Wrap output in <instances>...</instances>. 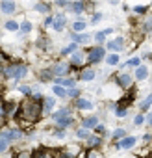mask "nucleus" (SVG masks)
Returning a JSON list of instances; mask_svg holds the SVG:
<instances>
[{
  "label": "nucleus",
  "mask_w": 152,
  "mask_h": 158,
  "mask_svg": "<svg viewBox=\"0 0 152 158\" xmlns=\"http://www.w3.org/2000/svg\"><path fill=\"white\" fill-rule=\"evenodd\" d=\"M17 158H32V154H30V153H20Z\"/></svg>",
  "instance_id": "ea45409f"
},
{
  "label": "nucleus",
  "mask_w": 152,
  "mask_h": 158,
  "mask_svg": "<svg viewBox=\"0 0 152 158\" xmlns=\"http://www.w3.org/2000/svg\"><path fill=\"white\" fill-rule=\"evenodd\" d=\"M78 106H80V108H84V110H89V108L93 106V104H91L89 101H85V99H78Z\"/></svg>",
  "instance_id": "6ab92c4d"
},
{
  "label": "nucleus",
  "mask_w": 152,
  "mask_h": 158,
  "mask_svg": "<svg viewBox=\"0 0 152 158\" xmlns=\"http://www.w3.org/2000/svg\"><path fill=\"white\" fill-rule=\"evenodd\" d=\"M117 84L121 88H130V86H132V76H130V75H119L117 76Z\"/></svg>",
  "instance_id": "0eeeda50"
},
{
  "label": "nucleus",
  "mask_w": 152,
  "mask_h": 158,
  "mask_svg": "<svg viewBox=\"0 0 152 158\" xmlns=\"http://www.w3.org/2000/svg\"><path fill=\"white\" fill-rule=\"evenodd\" d=\"M135 143V138L132 136V138H123V141L117 143V149H126V147H132Z\"/></svg>",
  "instance_id": "1a4fd4ad"
},
{
  "label": "nucleus",
  "mask_w": 152,
  "mask_h": 158,
  "mask_svg": "<svg viewBox=\"0 0 152 158\" xmlns=\"http://www.w3.org/2000/svg\"><path fill=\"white\" fill-rule=\"evenodd\" d=\"M141 123H143V115H137V117H135V125H141Z\"/></svg>",
  "instance_id": "37998d69"
},
{
  "label": "nucleus",
  "mask_w": 152,
  "mask_h": 158,
  "mask_svg": "<svg viewBox=\"0 0 152 158\" xmlns=\"http://www.w3.org/2000/svg\"><path fill=\"white\" fill-rule=\"evenodd\" d=\"M150 106V97H147V101H143V104H141V108H143V110H147Z\"/></svg>",
  "instance_id": "c9c22d12"
},
{
  "label": "nucleus",
  "mask_w": 152,
  "mask_h": 158,
  "mask_svg": "<svg viewBox=\"0 0 152 158\" xmlns=\"http://www.w3.org/2000/svg\"><path fill=\"white\" fill-rule=\"evenodd\" d=\"M102 56H104V48H100V47L91 48L89 54H87V61H89V63H99V61L102 60Z\"/></svg>",
  "instance_id": "7ed1b4c3"
},
{
  "label": "nucleus",
  "mask_w": 152,
  "mask_h": 158,
  "mask_svg": "<svg viewBox=\"0 0 152 158\" xmlns=\"http://www.w3.org/2000/svg\"><path fill=\"white\" fill-rule=\"evenodd\" d=\"M65 20H67V19H65V15H58L56 19L52 20V23H54V28H56V30H63V26H65Z\"/></svg>",
  "instance_id": "f8f14e48"
},
{
  "label": "nucleus",
  "mask_w": 152,
  "mask_h": 158,
  "mask_svg": "<svg viewBox=\"0 0 152 158\" xmlns=\"http://www.w3.org/2000/svg\"><path fill=\"white\" fill-rule=\"evenodd\" d=\"M0 9H2L4 13H11V11H15V2H0Z\"/></svg>",
  "instance_id": "9b49d317"
},
{
  "label": "nucleus",
  "mask_w": 152,
  "mask_h": 158,
  "mask_svg": "<svg viewBox=\"0 0 152 158\" xmlns=\"http://www.w3.org/2000/svg\"><path fill=\"white\" fill-rule=\"evenodd\" d=\"M143 30H145V32H148V30H150V23H147V24L143 26Z\"/></svg>",
  "instance_id": "a18cd8bd"
},
{
  "label": "nucleus",
  "mask_w": 152,
  "mask_h": 158,
  "mask_svg": "<svg viewBox=\"0 0 152 158\" xmlns=\"http://www.w3.org/2000/svg\"><path fill=\"white\" fill-rule=\"evenodd\" d=\"M43 99L39 97V95H35L34 99H26L24 102H23V106H20V117H23L24 121H28V123H34V121H37L39 119V115H41V102Z\"/></svg>",
  "instance_id": "f257e3e1"
},
{
  "label": "nucleus",
  "mask_w": 152,
  "mask_h": 158,
  "mask_svg": "<svg viewBox=\"0 0 152 158\" xmlns=\"http://www.w3.org/2000/svg\"><path fill=\"white\" fill-rule=\"evenodd\" d=\"M8 149V141H4V140H0V153H4Z\"/></svg>",
  "instance_id": "f704fd0d"
},
{
  "label": "nucleus",
  "mask_w": 152,
  "mask_h": 158,
  "mask_svg": "<svg viewBox=\"0 0 152 158\" xmlns=\"http://www.w3.org/2000/svg\"><path fill=\"white\" fill-rule=\"evenodd\" d=\"M32 158H56V153L48 149H37L35 153H32Z\"/></svg>",
  "instance_id": "20e7f679"
},
{
  "label": "nucleus",
  "mask_w": 152,
  "mask_h": 158,
  "mask_svg": "<svg viewBox=\"0 0 152 158\" xmlns=\"http://www.w3.org/2000/svg\"><path fill=\"white\" fill-rule=\"evenodd\" d=\"M96 123H99L96 117H85L82 125H84V129H93V126H96Z\"/></svg>",
  "instance_id": "4468645a"
},
{
  "label": "nucleus",
  "mask_w": 152,
  "mask_h": 158,
  "mask_svg": "<svg viewBox=\"0 0 152 158\" xmlns=\"http://www.w3.org/2000/svg\"><path fill=\"white\" fill-rule=\"evenodd\" d=\"M95 129H96V132H99V134H104V126H102V125H96Z\"/></svg>",
  "instance_id": "58836bf2"
},
{
  "label": "nucleus",
  "mask_w": 152,
  "mask_h": 158,
  "mask_svg": "<svg viewBox=\"0 0 152 158\" xmlns=\"http://www.w3.org/2000/svg\"><path fill=\"white\" fill-rule=\"evenodd\" d=\"M54 93H56L58 97H65V95H67V93H65V89L59 88V86H54Z\"/></svg>",
  "instance_id": "cd10ccee"
},
{
  "label": "nucleus",
  "mask_w": 152,
  "mask_h": 158,
  "mask_svg": "<svg viewBox=\"0 0 152 158\" xmlns=\"http://www.w3.org/2000/svg\"><path fill=\"white\" fill-rule=\"evenodd\" d=\"M65 117H71V110L69 108H61V110H58L56 113H54V119H56V121L65 119Z\"/></svg>",
  "instance_id": "9d476101"
},
{
  "label": "nucleus",
  "mask_w": 152,
  "mask_h": 158,
  "mask_svg": "<svg viewBox=\"0 0 152 158\" xmlns=\"http://www.w3.org/2000/svg\"><path fill=\"white\" fill-rule=\"evenodd\" d=\"M74 50H76V45L72 43V45H69V47H65V48L61 50V54H63V56H67V54H71V52H74Z\"/></svg>",
  "instance_id": "393cba45"
},
{
  "label": "nucleus",
  "mask_w": 152,
  "mask_h": 158,
  "mask_svg": "<svg viewBox=\"0 0 152 158\" xmlns=\"http://www.w3.org/2000/svg\"><path fill=\"white\" fill-rule=\"evenodd\" d=\"M76 134H78V138H89V132L85 130V129H80L78 132H76Z\"/></svg>",
  "instance_id": "c756f323"
},
{
  "label": "nucleus",
  "mask_w": 152,
  "mask_h": 158,
  "mask_svg": "<svg viewBox=\"0 0 152 158\" xmlns=\"http://www.w3.org/2000/svg\"><path fill=\"white\" fill-rule=\"evenodd\" d=\"M148 76V69L147 67H137V71H135V78L137 80H145Z\"/></svg>",
  "instance_id": "ddd939ff"
},
{
  "label": "nucleus",
  "mask_w": 152,
  "mask_h": 158,
  "mask_svg": "<svg viewBox=\"0 0 152 158\" xmlns=\"http://www.w3.org/2000/svg\"><path fill=\"white\" fill-rule=\"evenodd\" d=\"M110 48H111V50H121V48H123V39L111 41V43H110Z\"/></svg>",
  "instance_id": "a211bd4d"
},
{
  "label": "nucleus",
  "mask_w": 152,
  "mask_h": 158,
  "mask_svg": "<svg viewBox=\"0 0 152 158\" xmlns=\"http://www.w3.org/2000/svg\"><path fill=\"white\" fill-rule=\"evenodd\" d=\"M123 136H124V130H123V129H119V130H115V134H113V138L117 140V138H123Z\"/></svg>",
  "instance_id": "72a5a7b5"
},
{
  "label": "nucleus",
  "mask_w": 152,
  "mask_h": 158,
  "mask_svg": "<svg viewBox=\"0 0 152 158\" xmlns=\"http://www.w3.org/2000/svg\"><path fill=\"white\" fill-rule=\"evenodd\" d=\"M69 6H71V9H72L74 13H82V11H84V8H85L84 2H72V4H69Z\"/></svg>",
  "instance_id": "2eb2a0df"
},
{
  "label": "nucleus",
  "mask_w": 152,
  "mask_h": 158,
  "mask_svg": "<svg viewBox=\"0 0 152 158\" xmlns=\"http://www.w3.org/2000/svg\"><path fill=\"white\" fill-rule=\"evenodd\" d=\"M108 63H110V65H117V63H119V54H111V56H108Z\"/></svg>",
  "instance_id": "a878e982"
},
{
  "label": "nucleus",
  "mask_w": 152,
  "mask_h": 158,
  "mask_svg": "<svg viewBox=\"0 0 152 158\" xmlns=\"http://www.w3.org/2000/svg\"><path fill=\"white\" fill-rule=\"evenodd\" d=\"M89 145H91V147L100 145V138H89Z\"/></svg>",
  "instance_id": "7c9ffc66"
},
{
  "label": "nucleus",
  "mask_w": 152,
  "mask_h": 158,
  "mask_svg": "<svg viewBox=\"0 0 152 158\" xmlns=\"http://www.w3.org/2000/svg\"><path fill=\"white\" fill-rule=\"evenodd\" d=\"M0 115H6L4 113V106H0Z\"/></svg>",
  "instance_id": "49530a36"
},
{
  "label": "nucleus",
  "mask_w": 152,
  "mask_h": 158,
  "mask_svg": "<svg viewBox=\"0 0 152 158\" xmlns=\"http://www.w3.org/2000/svg\"><path fill=\"white\" fill-rule=\"evenodd\" d=\"M6 30H11V32H15V30H19V24L15 23V20H8V23H6Z\"/></svg>",
  "instance_id": "5701e85b"
},
{
  "label": "nucleus",
  "mask_w": 152,
  "mask_h": 158,
  "mask_svg": "<svg viewBox=\"0 0 152 158\" xmlns=\"http://www.w3.org/2000/svg\"><path fill=\"white\" fill-rule=\"evenodd\" d=\"M35 9H37V11H50V8H48V4L47 2H39V4H35Z\"/></svg>",
  "instance_id": "aec40b11"
},
{
  "label": "nucleus",
  "mask_w": 152,
  "mask_h": 158,
  "mask_svg": "<svg viewBox=\"0 0 152 158\" xmlns=\"http://www.w3.org/2000/svg\"><path fill=\"white\" fill-rule=\"evenodd\" d=\"M69 125H72V117H65V119H59L58 121L59 129H65V126H69Z\"/></svg>",
  "instance_id": "f3484780"
},
{
  "label": "nucleus",
  "mask_w": 152,
  "mask_h": 158,
  "mask_svg": "<svg viewBox=\"0 0 152 158\" xmlns=\"http://www.w3.org/2000/svg\"><path fill=\"white\" fill-rule=\"evenodd\" d=\"M20 134L19 130H8V132H0V140H4V141H8V140H19L20 138Z\"/></svg>",
  "instance_id": "39448f33"
},
{
  "label": "nucleus",
  "mask_w": 152,
  "mask_h": 158,
  "mask_svg": "<svg viewBox=\"0 0 152 158\" xmlns=\"http://www.w3.org/2000/svg\"><path fill=\"white\" fill-rule=\"evenodd\" d=\"M135 11H137V13H145V11H147V8H145V6H137V8H135Z\"/></svg>",
  "instance_id": "e433bc0d"
},
{
  "label": "nucleus",
  "mask_w": 152,
  "mask_h": 158,
  "mask_svg": "<svg viewBox=\"0 0 152 158\" xmlns=\"http://www.w3.org/2000/svg\"><path fill=\"white\" fill-rule=\"evenodd\" d=\"M20 91L26 93V95H30V88H26V86H20Z\"/></svg>",
  "instance_id": "a19ab883"
},
{
  "label": "nucleus",
  "mask_w": 152,
  "mask_h": 158,
  "mask_svg": "<svg viewBox=\"0 0 152 158\" xmlns=\"http://www.w3.org/2000/svg\"><path fill=\"white\" fill-rule=\"evenodd\" d=\"M95 39H96V41H99V43H102V41L106 39V34H104V32H99V34H96V36H95Z\"/></svg>",
  "instance_id": "2f4dec72"
},
{
  "label": "nucleus",
  "mask_w": 152,
  "mask_h": 158,
  "mask_svg": "<svg viewBox=\"0 0 152 158\" xmlns=\"http://www.w3.org/2000/svg\"><path fill=\"white\" fill-rule=\"evenodd\" d=\"M84 61V54H80V52H76V54L72 56V65H78V63Z\"/></svg>",
  "instance_id": "412c9836"
},
{
  "label": "nucleus",
  "mask_w": 152,
  "mask_h": 158,
  "mask_svg": "<svg viewBox=\"0 0 152 158\" xmlns=\"http://www.w3.org/2000/svg\"><path fill=\"white\" fill-rule=\"evenodd\" d=\"M54 104H56V101H54L52 97H47V99H45V102H43V108H41V113H43V115H47V113H50V110L54 108Z\"/></svg>",
  "instance_id": "423d86ee"
},
{
  "label": "nucleus",
  "mask_w": 152,
  "mask_h": 158,
  "mask_svg": "<svg viewBox=\"0 0 152 158\" xmlns=\"http://www.w3.org/2000/svg\"><path fill=\"white\" fill-rule=\"evenodd\" d=\"M72 30L76 32V34H78V32H84V30H85V24H84V23H74V24H72Z\"/></svg>",
  "instance_id": "bb28decb"
},
{
  "label": "nucleus",
  "mask_w": 152,
  "mask_h": 158,
  "mask_svg": "<svg viewBox=\"0 0 152 158\" xmlns=\"http://www.w3.org/2000/svg\"><path fill=\"white\" fill-rule=\"evenodd\" d=\"M20 30H23V32H30V30H32V24H30L28 20H26V23H23V26H20Z\"/></svg>",
  "instance_id": "473e14b6"
},
{
  "label": "nucleus",
  "mask_w": 152,
  "mask_h": 158,
  "mask_svg": "<svg viewBox=\"0 0 152 158\" xmlns=\"http://www.w3.org/2000/svg\"><path fill=\"white\" fill-rule=\"evenodd\" d=\"M72 39L76 43H85L89 39V34H72Z\"/></svg>",
  "instance_id": "dca6fc26"
},
{
  "label": "nucleus",
  "mask_w": 152,
  "mask_h": 158,
  "mask_svg": "<svg viewBox=\"0 0 152 158\" xmlns=\"http://www.w3.org/2000/svg\"><path fill=\"white\" fill-rule=\"evenodd\" d=\"M126 65H128V67H137V65H139V60H137V58H132V60H128Z\"/></svg>",
  "instance_id": "c85d7f7f"
},
{
  "label": "nucleus",
  "mask_w": 152,
  "mask_h": 158,
  "mask_svg": "<svg viewBox=\"0 0 152 158\" xmlns=\"http://www.w3.org/2000/svg\"><path fill=\"white\" fill-rule=\"evenodd\" d=\"M52 73H54V75H58V76L67 75V73H69V65H67V63H58V65L52 69Z\"/></svg>",
  "instance_id": "6e6552de"
},
{
  "label": "nucleus",
  "mask_w": 152,
  "mask_h": 158,
  "mask_svg": "<svg viewBox=\"0 0 152 158\" xmlns=\"http://www.w3.org/2000/svg\"><path fill=\"white\" fill-rule=\"evenodd\" d=\"M56 84H63V86H74V80H71V78H58Z\"/></svg>",
  "instance_id": "4be33fe9"
},
{
  "label": "nucleus",
  "mask_w": 152,
  "mask_h": 158,
  "mask_svg": "<svg viewBox=\"0 0 152 158\" xmlns=\"http://www.w3.org/2000/svg\"><path fill=\"white\" fill-rule=\"evenodd\" d=\"M26 73H28V69L24 65H9L6 69V76H9V78H23V76H26Z\"/></svg>",
  "instance_id": "f03ea898"
},
{
  "label": "nucleus",
  "mask_w": 152,
  "mask_h": 158,
  "mask_svg": "<svg viewBox=\"0 0 152 158\" xmlns=\"http://www.w3.org/2000/svg\"><path fill=\"white\" fill-rule=\"evenodd\" d=\"M52 20H54V19H52V17H48V19L45 20V24H47V26H48V24H52Z\"/></svg>",
  "instance_id": "c03bdc74"
},
{
  "label": "nucleus",
  "mask_w": 152,
  "mask_h": 158,
  "mask_svg": "<svg viewBox=\"0 0 152 158\" xmlns=\"http://www.w3.org/2000/svg\"><path fill=\"white\" fill-rule=\"evenodd\" d=\"M95 78V73L93 71H84L82 73V80H93Z\"/></svg>",
  "instance_id": "b1692460"
},
{
  "label": "nucleus",
  "mask_w": 152,
  "mask_h": 158,
  "mask_svg": "<svg viewBox=\"0 0 152 158\" xmlns=\"http://www.w3.org/2000/svg\"><path fill=\"white\" fill-rule=\"evenodd\" d=\"M69 95H71V97H78V91H76V89H74V88H72V89H71V91H69Z\"/></svg>",
  "instance_id": "79ce46f5"
},
{
  "label": "nucleus",
  "mask_w": 152,
  "mask_h": 158,
  "mask_svg": "<svg viewBox=\"0 0 152 158\" xmlns=\"http://www.w3.org/2000/svg\"><path fill=\"white\" fill-rule=\"evenodd\" d=\"M117 115H119V117H124V115H126V110L119 108V110H117Z\"/></svg>",
  "instance_id": "4c0bfd02"
}]
</instances>
